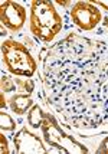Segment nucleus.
<instances>
[{
    "label": "nucleus",
    "instance_id": "f257e3e1",
    "mask_svg": "<svg viewBox=\"0 0 108 154\" xmlns=\"http://www.w3.org/2000/svg\"><path fill=\"white\" fill-rule=\"evenodd\" d=\"M63 27L62 16L55 9L54 2L33 0L30 3L29 30L39 40L49 43Z\"/></svg>",
    "mask_w": 108,
    "mask_h": 154
},
{
    "label": "nucleus",
    "instance_id": "f03ea898",
    "mask_svg": "<svg viewBox=\"0 0 108 154\" xmlns=\"http://www.w3.org/2000/svg\"><path fill=\"white\" fill-rule=\"evenodd\" d=\"M2 58L6 69L16 76L30 78L36 72L38 63L23 43L7 39L2 43Z\"/></svg>",
    "mask_w": 108,
    "mask_h": 154
},
{
    "label": "nucleus",
    "instance_id": "7ed1b4c3",
    "mask_svg": "<svg viewBox=\"0 0 108 154\" xmlns=\"http://www.w3.org/2000/svg\"><path fill=\"white\" fill-rule=\"evenodd\" d=\"M42 135L49 147L56 148L59 153L65 154H87L88 148L76 141L72 135H68L55 120V117L49 112H45L42 122Z\"/></svg>",
    "mask_w": 108,
    "mask_h": 154
},
{
    "label": "nucleus",
    "instance_id": "20e7f679",
    "mask_svg": "<svg viewBox=\"0 0 108 154\" xmlns=\"http://www.w3.org/2000/svg\"><path fill=\"white\" fill-rule=\"evenodd\" d=\"M71 20L82 30H92L102 20L101 10L91 2H76L69 12Z\"/></svg>",
    "mask_w": 108,
    "mask_h": 154
},
{
    "label": "nucleus",
    "instance_id": "39448f33",
    "mask_svg": "<svg viewBox=\"0 0 108 154\" xmlns=\"http://www.w3.org/2000/svg\"><path fill=\"white\" fill-rule=\"evenodd\" d=\"M26 16H27L26 9L22 5L16 3V2L6 0L0 6V22H2V26L7 27L10 32H19L22 27L25 26Z\"/></svg>",
    "mask_w": 108,
    "mask_h": 154
},
{
    "label": "nucleus",
    "instance_id": "423d86ee",
    "mask_svg": "<svg viewBox=\"0 0 108 154\" xmlns=\"http://www.w3.org/2000/svg\"><path fill=\"white\" fill-rule=\"evenodd\" d=\"M14 153L17 154H46L49 153L39 135L30 133L26 127H22L13 137Z\"/></svg>",
    "mask_w": 108,
    "mask_h": 154
},
{
    "label": "nucleus",
    "instance_id": "0eeeda50",
    "mask_svg": "<svg viewBox=\"0 0 108 154\" xmlns=\"http://www.w3.org/2000/svg\"><path fill=\"white\" fill-rule=\"evenodd\" d=\"M9 107L14 114L23 115L33 107V100L30 94H17L9 100Z\"/></svg>",
    "mask_w": 108,
    "mask_h": 154
},
{
    "label": "nucleus",
    "instance_id": "6e6552de",
    "mask_svg": "<svg viewBox=\"0 0 108 154\" xmlns=\"http://www.w3.org/2000/svg\"><path fill=\"white\" fill-rule=\"evenodd\" d=\"M43 117H45V112L42 111V108L38 104H33V107L27 111V124L35 130H39L43 122Z\"/></svg>",
    "mask_w": 108,
    "mask_h": 154
},
{
    "label": "nucleus",
    "instance_id": "1a4fd4ad",
    "mask_svg": "<svg viewBox=\"0 0 108 154\" xmlns=\"http://www.w3.org/2000/svg\"><path fill=\"white\" fill-rule=\"evenodd\" d=\"M0 127H2L3 131H13L16 128V122L7 112L2 111L0 112Z\"/></svg>",
    "mask_w": 108,
    "mask_h": 154
},
{
    "label": "nucleus",
    "instance_id": "9d476101",
    "mask_svg": "<svg viewBox=\"0 0 108 154\" xmlns=\"http://www.w3.org/2000/svg\"><path fill=\"white\" fill-rule=\"evenodd\" d=\"M16 85L19 88V91H23V92H27V94H30L32 91H33V81L32 79H20V78H16Z\"/></svg>",
    "mask_w": 108,
    "mask_h": 154
},
{
    "label": "nucleus",
    "instance_id": "9b49d317",
    "mask_svg": "<svg viewBox=\"0 0 108 154\" xmlns=\"http://www.w3.org/2000/svg\"><path fill=\"white\" fill-rule=\"evenodd\" d=\"M14 89H16V85H14L13 79L10 76L3 75L2 76V92H12Z\"/></svg>",
    "mask_w": 108,
    "mask_h": 154
},
{
    "label": "nucleus",
    "instance_id": "f8f14e48",
    "mask_svg": "<svg viewBox=\"0 0 108 154\" xmlns=\"http://www.w3.org/2000/svg\"><path fill=\"white\" fill-rule=\"evenodd\" d=\"M0 146H2V148H0V153L2 154H9L10 153L9 144H7V140H6V137H5V134H0Z\"/></svg>",
    "mask_w": 108,
    "mask_h": 154
},
{
    "label": "nucleus",
    "instance_id": "ddd939ff",
    "mask_svg": "<svg viewBox=\"0 0 108 154\" xmlns=\"http://www.w3.org/2000/svg\"><path fill=\"white\" fill-rule=\"evenodd\" d=\"M98 154H108V137H105L100 144V148L97 150Z\"/></svg>",
    "mask_w": 108,
    "mask_h": 154
},
{
    "label": "nucleus",
    "instance_id": "4468645a",
    "mask_svg": "<svg viewBox=\"0 0 108 154\" xmlns=\"http://www.w3.org/2000/svg\"><path fill=\"white\" fill-rule=\"evenodd\" d=\"M91 3L95 5V6H100V7H102V9H105L108 12V2H104V0H92Z\"/></svg>",
    "mask_w": 108,
    "mask_h": 154
},
{
    "label": "nucleus",
    "instance_id": "2eb2a0df",
    "mask_svg": "<svg viewBox=\"0 0 108 154\" xmlns=\"http://www.w3.org/2000/svg\"><path fill=\"white\" fill-rule=\"evenodd\" d=\"M55 3H56V5H59V6H63V7H66V6L71 5V2H62V0H56Z\"/></svg>",
    "mask_w": 108,
    "mask_h": 154
},
{
    "label": "nucleus",
    "instance_id": "dca6fc26",
    "mask_svg": "<svg viewBox=\"0 0 108 154\" xmlns=\"http://www.w3.org/2000/svg\"><path fill=\"white\" fill-rule=\"evenodd\" d=\"M0 100H2V104H0V105H2V108H6V102H5V92H2V94H0Z\"/></svg>",
    "mask_w": 108,
    "mask_h": 154
},
{
    "label": "nucleus",
    "instance_id": "f3484780",
    "mask_svg": "<svg viewBox=\"0 0 108 154\" xmlns=\"http://www.w3.org/2000/svg\"><path fill=\"white\" fill-rule=\"evenodd\" d=\"M102 25H104V27L108 30V16H107V17H104V20H102Z\"/></svg>",
    "mask_w": 108,
    "mask_h": 154
}]
</instances>
